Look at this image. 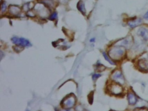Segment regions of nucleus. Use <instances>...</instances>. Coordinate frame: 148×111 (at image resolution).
Segmentation results:
<instances>
[{
    "mask_svg": "<svg viewBox=\"0 0 148 111\" xmlns=\"http://www.w3.org/2000/svg\"><path fill=\"white\" fill-rule=\"evenodd\" d=\"M124 47L117 46L111 49L109 52V57L113 60H119L121 59L125 54Z\"/></svg>",
    "mask_w": 148,
    "mask_h": 111,
    "instance_id": "f257e3e1",
    "label": "nucleus"
},
{
    "mask_svg": "<svg viewBox=\"0 0 148 111\" xmlns=\"http://www.w3.org/2000/svg\"><path fill=\"white\" fill-rule=\"evenodd\" d=\"M11 41L14 44L21 47H30L32 46L28 40L22 37L20 38L17 37H14L11 38Z\"/></svg>",
    "mask_w": 148,
    "mask_h": 111,
    "instance_id": "f03ea898",
    "label": "nucleus"
},
{
    "mask_svg": "<svg viewBox=\"0 0 148 111\" xmlns=\"http://www.w3.org/2000/svg\"><path fill=\"white\" fill-rule=\"evenodd\" d=\"M109 90L112 94L117 95L121 94L123 92V89L120 84L116 83L109 85Z\"/></svg>",
    "mask_w": 148,
    "mask_h": 111,
    "instance_id": "7ed1b4c3",
    "label": "nucleus"
},
{
    "mask_svg": "<svg viewBox=\"0 0 148 111\" xmlns=\"http://www.w3.org/2000/svg\"><path fill=\"white\" fill-rule=\"evenodd\" d=\"M112 78L116 83L120 85H123L125 83V79L120 71L116 70L115 71L112 75Z\"/></svg>",
    "mask_w": 148,
    "mask_h": 111,
    "instance_id": "20e7f679",
    "label": "nucleus"
},
{
    "mask_svg": "<svg viewBox=\"0 0 148 111\" xmlns=\"http://www.w3.org/2000/svg\"><path fill=\"white\" fill-rule=\"evenodd\" d=\"M76 102V99L73 96H70L66 98L63 104L64 106L66 108H71L74 106Z\"/></svg>",
    "mask_w": 148,
    "mask_h": 111,
    "instance_id": "39448f33",
    "label": "nucleus"
},
{
    "mask_svg": "<svg viewBox=\"0 0 148 111\" xmlns=\"http://www.w3.org/2000/svg\"><path fill=\"white\" fill-rule=\"evenodd\" d=\"M138 35L143 38L144 41H148V29L145 27H141L137 31Z\"/></svg>",
    "mask_w": 148,
    "mask_h": 111,
    "instance_id": "423d86ee",
    "label": "nucleus"
},
{
    "mask_svg": "<svg viewBox=\"0 0 148 111\" xmlns=\"http://www.w3.org/2000/svg\"><path fill=\"white\" fill-rule=\"evenodd\" d=\"M143 22V20L140 18H135L130 20L128 22V25L131 27L132 28H135L137 26L140 25Z\"/></svg>",
    "mask_w": 148,
    "mask_h": 111,
    "instance_id": "0eeeda50",
    "label": "nucleus"
},
{
    "mask_svg": "<svg viewBox=\"0 0 148 111\" xmlns=\"http://www.w3.org/2000/svg\"><path fill=\"white\" fill-rule=\"evenodd\" d=\"M138 66L141 70H148V59H142L138 62Z\"/></svg>",
    "mask_w": 148,
    "mask_h": 111,
    "instance_id": "6e6552de",
    "label": "nucleus"
},
{
    "mask_svg": "<svg viewBox=\"0 0 148 111\" xmlns=\"http://www.w3.org/2000/svg\"><path fill=\"white\" fill-rule=\"evenodd\" d=\"M127 98H128L129 104L131 105H135L137 101V96L132 93H128Z\"/></svg>",
    "mask_w": 148,
    "mask_h": 111,
    "instance_id": "1a4fd4ad",
    "label": "nucleus"
},
{
    "mask_svg": "<svg viewBox=\"0 0 148 111\" xmlns=\"http://www.w3.org/2000/svg\"><path fill=\"white\" fill-rule=\"evenodd\" d=\"M76 7L79 12H80L82 14H85L86 11L85 5L82 1H80L78 2Z\"/></svg>",
    "mask_w": 148,
    "mask_h": 111,
    "instance_id": "9d476101",
    "label": "nucleus"
},
{
    "mask_svg": "<svg viewBox=\"0 0 148 111\" xmlns=\"http://www.w3.org/2000/svg\"><path fill=\"white\" fill-rule=\"evenodd\" d=\"M130 40L128 39H124L121 41L120 43L118 46H121V47H129L130 46Z\"/></svg>",
    "mask_w": 148,
    "mask_h": 111,
    "instance_id": "9b49d317",
    "label": "nucleus"
},
{
    "mask_svg": "<svg viewBox=\"0 0 148 111\" xmlns=\"http://www.w3.org/2000/svg\"><path fill=\"white\" fill-rule=\"evenodd\" d=\"M103 56L104 58L105 59V60L107 61L109 64H111V65H115V63L113 60H111V59L109 58V57L107 55V54L105 52H103Z\"/></svg>",
    "mask_w": 148,
    "mask_h": 111,
    "instance_id": "f8f14e48",
    "label": "nucleus"
},
{
    "mask_svg": "<svg viewBox=\"0 0 148 111\" xmlns=\"http://www.w3.org/2000/svg\"><path fill=\"white\" fill-rule=\"evenodd\" d=\"M57 18V12H54L50 16L49 18V20H54Z\"/></svg>",
    "mask_w": 148,
    "mask_h": 111,
    "instance_id": "ddd939ff",
    "label": "nucleus"
},
{
    "mask_svg": "<svg viewBox=\"0 0 148 111\" xmlns=\"http://www.w3.org/2000/svg\"><path fill=\"white\" fill-rule=\"evenodd\" d=\"M7 6L5 3H1V11L2 12H5L6 10Z\"/></svg>",
    "mask_w": 148,
    "mask_h": 111,
    "instance_id": "4468645a",
    "label": "nucleus"
},
{
    "mask_svg": "<svg viewBox=\"0 0 148 111\" xmlns=\"http://www.w3.org/2000/svg\"><path fill=\"white\" fill-rule=\"evenodd\" d=\"M101 76V75L99 74H95L93 76L92 79L93 80L95 81V80H97L98 78L100 77Z\"/></svg>",
    "mask_w": 148,
    "mask_h": 111,
    "instance_id": "2eb2a0df",
    "label": "nucleus"
},
{
    "mask_svg": "<svg viewBox=\"0 0 148 111\" xmlns=\"http://www.w3.org/2000/svg\"><path fill=\"white\" fill-rule=\"evenodd\" d=\"M148 111V109L144 108H139L137 111Z\"/></svg>",
    "mask_w": 148,
    "mask_h": 111,
    "instance_id": "dca6fc26",
    "label": "nucleus"
},
{
    "mask_svg": "<svg viewBox=\"0 0 148 111\" xmlns=\"http://www.w3.org/2000/svg\"><path fill=\"white\" fill-rule=\"evenodd\" d=\"M144 18L145 19H148V11L145 13V14L144 16Z\"/></svg>",
    "mask_w": 148,
    "mask_h": 111,
    "instance_id": "f3484780",
    "label": "nucleus"
},
{
    "mask_svg": "<svg viewBox=\"0 0 148 111\" xmlns=\"http://www.w3.org/2000/svg\"><path fill=\"white\" fill-rule=\"evenodd\" d=\"M95 41V39L94 38H92L91 39V40H90V42H94Z\"/></svg>",
    "mask_w": 148,
    "mask_h": 111,
    "instance_id": "a211bd4d",
    "label": "nucleus"
},
{
    "mask_svg": "<svg viewBox=\"0 0 148 111\" xmlns=\"http://www.w3.org/2000/svg\"><path fill=\"white\" fill-rule=\"evenodd\" d=\"M71 111V110H62V111Z\"/></svg>",
    "mask_w": 148,
    "mask_h": 111,
    "instance_id": "6ab92c4d",
    "label": "nucleus"
},
{
    "mask_svg": "<svg viewBox=\"0 0 148 111\" xmlns=\"http://www.w3.org/2000/svg\"></svg>",
    "mask_w": 148,
    "mask_h": 111,
    "instance_id": "aec40b11",
    "label": "nucleus"
}]
</instances>
